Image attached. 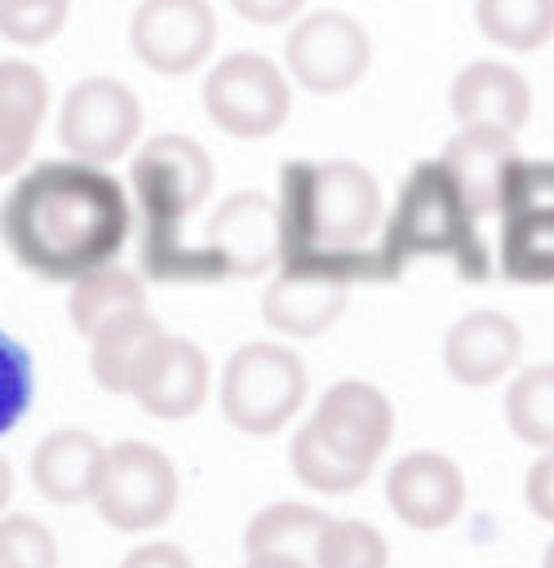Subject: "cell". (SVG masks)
Listing matches in <instances>:
<instances>
[{"label":"cell","instance_id":"1","mask_svg":"<svg viewBox=\"0 0 554 568\" xmlns=\"http://www.w3.org/2000/svg\"><path fill=\"white\" fill-rule=\"evenodd\" d=\"M129 195L120 178L84 160L27 169L0 204V235L18 266L44 280H80L115 262L129 240Z\"/></svg>","mask_w":554,"mask_h":568},{"label":"cell","instance_id":"2","mask_svg":"<svg viewBox=\"0 0 554 568\" xmlns=\"http://www.w3.org/2000/svg\"><path fill=\"white\" fill-rule=\"evenodd\" d=\"M279 262L332 257L368 262L377 275V253L368 248L381 231V186L355 160H293L279 169Z\"/></svg>","mask_w":554,"mask_h":568},{"label":"cell","instance_id":"3","mask_svg":"<svg viewBox=\"0 0 554 568\" xmlns=\"http://www.w3.org/2000/svg\"><path fill=\"white\" fill-rule=\"evenodd\" d=\"M129 186L142 209V266L151 280L204 284L213 266L204 248L182 240L186 217L213 191V155L191 133H155L129 164Z\"/></svg>","mask_w":554,"mask_h":568},{"label":"cell","instance_id":"4","mask_svg":"<svg viewBox=\"0 0 554 568\" xmlns=\"http://www.w3.org/2000/svg\"><path fill=\"white\" fill-rule=\"evenodd\" d=\"M394 435V404L363 377L332 382L288 444L293 475L324 497L355 493Z\"/></svg>","mask_w":554,"mask_h":568},{"label":"cell","instance_id":"5","mask_svg":"<svg viewBox=\"0 0 554 568\" xmlns=\"http://www.w3.org/2000/svg\"><path fill=\"white\" fill-rule=\"evenodd\" d=\"M474 222L479 217L465 209L461 191L452 186L439 160L412 164L390 209V222L381 231V244L372 248L377 280H394L412 257H448L465 280H483L492 271V257Z\"/></svg>","mask_w":554,"mask_h":568},{"label":"cell","instance_id":"6","mask_svg":"<svg viewBox=\"0 0 554 568\" xmlns=\"http://www.w3.org/2000/svg\"><path fill=\"white\" fill-rule=\"evenodd\" d=\"M310 377L297 351H288L284 342H244L230 351L226 368H222V417L239 430V435H275L284 430L297 408L306 404Z\"/></svg>","mask_w":554,"mask_h":568},{"label":"cell","instance_id":"7","mask_svg":"<svg viewBox=\"0 0 554 568\" xmlns=\"http://www.w3.org/2000/svg\"><path fill=\"white\" fill-rule=\"evenodd\" d=\"M177 497L182 479L168 453L146 439H120L106 448L89 501L115 532H151L177 510Z\"/></svg>","mask_w":554,"mask_h":568},{"label":"cell","instance_id":"8","mask_svg":"<svg viewBox=\"0 0 554 568\" xmlns=\"http://www.w3.org/2000/svg\"><path fill=\"white\" fill-rule=\"evenodd\" d=\"M199 102L208 111V120L239 142H257L270 138L275 129H284V120L293 115V89L288 75L266 58V53H226L199 89Z\"/></svg>","mask_w":554,"mask_h":568},{"label":"cell","instance_id":"9","mask_svg":"<svg viewBox=\"0 0 554 568\" xmlns=\"http://www.w3.org/2000/svg\"><path fill=\"white\" fill-rule=\"evenodd\" d=\"M359 280H377L368 262H332V257H293L279 262V275L261 293V320L284 337H319L350 306V288Z\"/></svg>","mask_w":554,"mask_h":568},{"label":"cell","instance_id":"10","mask_svg":"<svg viewBox=\"0 0 554 568\" xmlns=\"http://www.w3.org/2000/svg\"><path fill=\"white\" fill-rule=\"evenodd\" d=\"M137 133H142V102L115 75L75 80L58 106V142L66 146L71 160L106 169L111 160L129 155Z\"/></svg>","mask_w":554,"mask_h":568},{"label":"cell","instance_id":"11","mask_svg":"<svg viewBox=\"0 0 554 568\" xmlns=\"http://www.w3.org/2000/svg\"><path fill=\"white\" fill-rule=\"evenodd\" d=\"M288 75L310 93H346L372 67V40L359 18L341 9L306 13L284 44Z\"/></svg>","mask_w":554,"mask_h":568},{"label":"cell","instance_id":"12","mask_svg":"<svg viewBox=\"0 0 554 568\" xmlns=\"http://www.w3.org/2000/svg\"><path fill=\"white\" fill-rule=\"evenodd\" d=\"M217 40V13L208 0H137L129 18V49L155 75H191L204 67Z\"/></svg>","mask_w":554,"mask_h":568},{"label":"cell","instance_id":"13","mask_svg":"<svg viewBox=\"0 0 554 568\" xmlns=\"http://www.w3.org/2000/svg\"><path fill=\"white\" fill-rule=\"evenodd\" d=\"M204 257L213 280H257L279 262V213L261 191L226 195L204 226Z\"/></svg>","mask_w":554,"mask_h":568},{"label":"cell","instance_id":"14","mask_svg":"<svg viewBox=\"0 0 554 568\" xmlns=\"http://www.w3.org/2000/svg\"><path fill=\"white\" fill-rule=\"evenodd\" d=\"M439 164L452 178V186L461 191L465 209L474 217H492V213H501V195L510 186V173L523 164V151H519L514 133H505V129L461 124L448 138Z\"/></svg>","mask_w":554,"mask_h":568},{"label":"cell","instance_id":"15","mask_svg":"<svg viewBox=\"0 0 554 568\" xmlns=\"http://www.w3.org/2000/svg\"><path fill=\"white\" fill-rule=\"evenodd\" d=\"M386 501H390L399 524H408L417 532H439L465 506V475H461V466L452 457L417 448V453H403L390 466Z\"/></svg>","mask_w":554,"mask_h":568},{"label":"cell","instance_id":"16","mask_svg":"<svg viewBox=\"0 0 554 568\" xmlns=\"http://www.w3.org/2000/svg\"><path fill=\"white\" fill-rule=\"evenodd\" d=\"M523 355V333L505 311L479 306L465 311L448 333H443V368L456 386H492L505 377Z\"/></svg>","mask_w":554,"mask_h":568},{"label":"cell","instance_id":"17","mask_svg":"<svg viewBox=\"0 0 554 568\" xmlns=\"http://www.w3.org/2000/svg\"><path fill=\"white\" fill-rule=\"evenodd\" d=\"M129 395L142 404V413H151L160 422H182V417L199 413L208 399V355L191 337L164 333Z\"/></svg>","mask_w":554,"mask_h":568},{"label":"cell","instance_id":"18","mask_svg":"<svg viewBox=\"0 0 554 568\" xmlns=\"http://www.w3.org/2000/svg\"><path fill=\"white\" fill-rule=\"evenodd\" d=\"M448 106L456 124H492L519 133L532 115V84L496 58H474L452 75Z\"/></svg>","mask_w":554,"mask_h":568},{"label":"cell","instance_id":"19","mask_svg":"<svg viewBox=\"0 0 554 568\" xmlns=\"http://www.w3.org/2000/svg\"><path fill=\"white\" fill-rule=\"evenodd\" d=\"M106 444L84 426H58L31 448V484L53 506H75L93 497Z\"/></svg>","mask_w":554,"mask_h":568},{"label":"cell","instance_id":"20","mask_svg":"<svg viewBox=\"0 0 554 568\" xmlns=\"http://www.w3.org/2000/svg\"><path fill=\"white\" fill-rule=\"evenodd\" d=\"M49 115V80L27 58H0V178L18 173Z\"/></svg>","mask_w":554,"mask_h":568},{"label":"cell","instance_id":"21","mask_svg":"<svg viewBox=\"0 0 554 568\" xmlns=\"http://www.w3.org/2000/svg\"><path fill=\"white\" fill-rule=\"evenodd\" d=\"M160 337H164V328H160V320L151 311H133V315L106 324L98 337H89V373H93V382L106 395H129Z\"/></svg>","mask_w":554,"mask_h":568},{"label":"cell","instance_id":"22","mask_svg":"<svg viewBox=\"0 0 554 568\" xmlns=\"http://www.w3.org/2000/svg\"><path fill=\"white\" fill-rule=\"evenodd\" d=\"M133 311H151L146 306V284L142 275L106 262L84 271L80 280H71V297H66V320L80 337H98L106 324L133 315Z\"/></svg>","mask_w":554,"mask_h":568},{"label":"cell","instance_id":"23","mask_svg":"<svg viewBox=\"0 0 554 568\" xmlns=\"http://www.w3.org/2000/svg\"><path fill=\"white\" fill-rule=\"evenodd\" d=\"M496 262L505 280L554 284V209H505Z\"/></svg>","mask_w":554,"mask_h":568},{"label":"cell","instance_id":"24","mask_svg":"<svg viewBox=\"0 0 554 568\" xmlns=\"http://www.w3.org/2000/svg\"><path fill=\"white\" fill-rule=\"evenodd\" d=\"M332 515L306 506V501H275L261 506L248 528H244V555H293V559H315L319 532Z\"/></svg>","mask_w":554,"mask_h":568},{"label":"cell","instance_id":"25","mask_svg":"<svg viewBox=\"0 0 554 568\" xmlns=\"http://www.w3.org/2000/svg\"><path fill=\"white\" fill-rule=\"evenodd\" d=\"M479 31L514 53H532L554 40V0H474Z\"/></svg>","mask_w":554,"mask_h":568},{"label":"cell","instance_id":"26","mask_svg":"<svg viewBox=\"0 0 554 568\" xmlns=\"http://www.w3.org/2000/svg\"><path fill=\"white\" fill-rule=\"evenodd\" d=\"M505 426L532 448H554V364H532L510 382Z\"/></svg>","mask_w":554,"mask_h":568},{"label":"cell","instance_id":"27","mask_svg":"<svg viewBox=\"0 0 554 568\" xmlns=\"http://www.w3.org/2000/svg\"><path fill=\"white\" fill-rule=\"evenodd\" d=\"M390 546L368 519H328L310 568H386Z\"/></svg>","mask_w":554,"mask_h":568},{"label":"cell","instance_id":"28","mask_svg":"<svg viewBox=\"0 0 554 568\" xmlns=\"http://www.w3.org/2000/svg\"><path fill=\"white\" fill-rule=\"evenodd\" d=\"M71 0H0V36L18 49H40L62 36Z\"/></svg>","mask_w":554,"mask_h":568},{"label":"cell","instance_id":"29","mask_svg":"<svg viewBox=\"0 0 554 568\" xmlns=\"http://www.w3.org/2000/svg\"><path fill=\"white\" fill-rule=\"evenodd\" d=\"M35 399V364L31 351L0 328V435H9Z\"/></svg>","mask_w":554,"mask_h":568},{"label":"cell","instance_id":"30","mask_svg":"<svg viewBox=\"0 0 554 568\" xmlns=\"http://www.w3.org/2000/svg\"><path fill=\"white\" fill-rule=\"evenodd\" d=\"M0 568H58L53 532L31 515H0Z\"/></svg>","mask_w":554,"mask_h":568},{"label":"cell","instance_id":"31","mask_svg":"<svg viewBox=\"0 0 554 568\" xmlns=\"http://www.w3.org/2000/svg\"><path fill=\"white\" fill-rule=\"evenodd\" d=\"M523 501L536 519L554 524V448H545V457L532 462V470L523 479Z\"/></svg>","mask_w":554,"mask_h":568},{"label":"cell","instance_id":"32","mask_svg":"<svg viewBox=\"0 0 554 568\" xmlns=\"http://www.w3.org/2000/svg\"><path fill=\"white\" fill-rule=\"evenodd\" d=\"M120 568H195V559L177 541H142L124 555Z\"/></svg>","mask_w":554,"mask_h":568},{"label":"cell","instance_id":"33","mask_svg":"<svg viewBox=\"0 0 554 568\" xmlns=\"http://www.w3.org/2000/svg\"><path fill=\"white\" fill-rule=\"evenodd\" d=\"M306 0H230V9L244 18V22H257V27H279L288 18L301 13Z\"/></svg>","mask_w":554,"mask_h":568},{"label":"cell","instance_id":"34","mask_svg":"<svg viewBox=\"0 0 554 568\" xmlns=\"http://www.w3.org/2000/svg\"><path fill=\"white\" fill-rule=\"evenodd\" d=\"M244 568H310L306 559H293V555H248Z\"/></svg>","mask_w":554,"mask_h":568},{"label":"cell","instance_id":"35","mask_svg":"<svg viewBox=\"0 0 554 568\" xmlns=\"http://www.w3.org/2000/svg\"><path fill=\"white\" fill-rule=\"evenodd\" d=\"M9 497H13V466L0 457V510L9 506Z\"/></svg>","mask_w":554,"mask_h":568},{"label":"cell","instance_id":"36","mask_svg":"<svg viewBox=\"0 0 554 568\" xmlns=\"http://www.w3.org/2000/svg\"><path fill=\"white\" fill-rule=\"evenodd\" d=\"M541 568H554V541L545 546V559H541Z\"/></svg>","mask_w":554,"mask_h":568}]
</instances>
